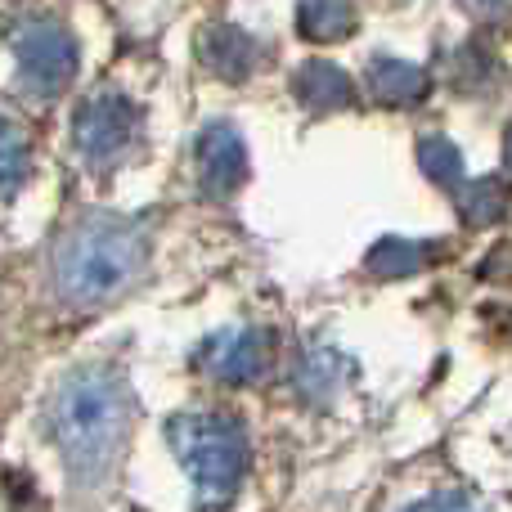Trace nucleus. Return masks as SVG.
Instances as JSON below:
<instances>
[{
	"instance_id": "1",
	"label": "nucleus",
	"mask_w": 512,
	"mask_h": 512,
	"mask_svg": "<svg viewBox=\"0 0 512 512\" xmlns=\"http://www.w3.org/2000/svg\"><path fill=\"white\" fill-rule=\"evenodd\" d=\"M131 423V396L122 378L104 364L68 373L50 400V432L59 441V454L77 481H104L117 463Z\"/></svg>"
},
{
	"instance_id": "2",
	"label": "nucleus",
	"mask_w": 512,
	"mask_h": 512,
	"mask_svg": "<svg viewBox=\"0 0 512 512\" xmlns=\"http://www.w3.org/2000/svg\"><path fill=\"white\" fill-rule=\"evenodd\" d=\"M144 230L126 216L95 212L77 221L54 248V288L72 306H99L117 297L144 265Z\"/></svg>"
},
{
	"instance_id": "3",
	"label": "nucleus",
	"mask_w": 512,
	"mask_h": 512,
	"mask_svg": "<svg viewBox=\"0 0 512 512\" xmlns=\"http://www.w3.org/2000/svg\"><path fill=\"white\" fill-rule=\"evenodd\" d=\"M171 450L185 463L203 508H221L248 472V436L225 414H180L167 427Z\"/></svg>"
},
{
	"instance_id": "4",
	"label": "nucleus",
	"mask_w": 512,
	"mask_h": 512,
	"mask_svg": "<svg viewBox=\"0 0 512 512\" xmlns=\"http://www.w3.org/2000/svg\"><path fill=\"white\" fill-rule=\"evenodd\" d=\"M14 59L27 90L54 95L77 72V41H72L68 27L50 23V18H27V23L14 27Z\"/></svg>"
},
{
	"instance_id": "5",
	"label": "nucleus",
	"mask_w": 512,
	"mask_h": 512,
	"mask_svg": "<svg viewBox=\"0 0 512 512\" xmlns=\"http://www.w3.org/2000/svg\"><path fill=\"white\" fill-rule=\"evenodd\" d=\"M135 135V104L122 99L117 90H99L72 117V144H77L81 158L90 162H108L131 144Z\"/></svg>"
},
{
	"instance_id": "6",
	"label": "nucleus",
	"mask_w": 512,
	"mask_h": 512,
	"mask_svg": "<svg viewBox=\"0 0 512 512\" xmlns=\"http://www.w3.org/2000/svg\"><path fill=\"white\" fill-rule=\"evenodd\" d=\"M198 360H203V369L212 373L216 382L243 387V382L265 373V364H270V342H265V333H256V328H225V333L207 337Z\"/></svg>"
},
{
	"instance_id": "7",
	"label": "nucleus",
	"mask_w": 512,
	"mask_h": 512,
	"mask_svg": "<svg viewBox=\"0 0 512 512\" xmlns=\"http://www.w3.org/2000/svg\"><path fill=\"white\" fill-rule=\"evenodd\" d=\"M198 176H203V189L216 198L234 194V189L248 180V144L234 126L216 122L198 135Z\"/></svg>"
},
{
	"instance_id": "8",
	"label": "nucleus",
	"mask_w": 512,
	"mask_h": 512,
	"mask_svg": "<svg viewBox=\"0 0 512 512\" xmlns=\"http://www.w3.org/2000/svg\"><path fill=\"white\" fill-rule=\"evenodd\" d=\"M198 50H203L207 68L225 81H243L256 63H261V45H256L243 27H230V23L207 27L203 41H198Z\"/></svg>"
},
{
	"instance_id": "9",
	"label": "nucleus",
	"mask_w": 512,
	"mask_h": 512,
	"mask_svg": "<svg viewBox=\"0 0 512 512\" xmlns=\"http://www.w3.org/2000/svg\"><path fill=\"white\" fill-rule=\"evenodd\" d=\"M292 95L301 99V108H310V113H333V108H346L355 99L351 90V77H346L337 63H301L297 77H292Z\"/></svg>"
},
{
	"instance_id": "10",
	"label": "nucleus",
	"mask_w": 512,
	"mask_h": 512,
	"mask_svg": "<svg viewBox=\"0 0 512 512\" xmlns=\"http://www.w3.org/2000/svg\"><path fill=\"white\" fill-rule=\"evenodd\" d=\"M369 86L382 104H418L427 95V72L414 68L405 59H373L369 68Z\"/></svg>"
},
{
	"instance_id": "11",
	"label": "nucleus",
	"mask_w": 512,
	"mask_h": 512,
	"mask_svg": "<svg viewBox=\"0 0 512 512\" xmlns=\"http://www.w3.org/2000/svg\"><path fill=\"white\" fill-rule=\"evenodd\" d=\"M297 27L310 41H342L355 27V9L337 5V0H306V5L297 9Z\"/></svg>"
},
{
	"instance_id": "12",
	"label": "nucleus",
	"mask_w": 512,
	"mask_h": 512,
	"mask_svg": "<svg viewBox=\"0 0 512 512\" xmlns=\"http://www.w3.org/2000/svg\"><path fill=\"white\" fill-rule=\"evenodd\" d=\"M342 373H346V364H342V355H333V351H306L301 355V364H297V387L306 391L310 400H324V396H333V387L342 382Z\"/></svg>"
},
{
	"instance_id": "13",
	"label": "nucleus",
	"mask_w": 512,
	"mask_h": 512,
	"mask_svg": "<svg viewBox=\"0 0 512 512\" xmlns=\"http://www.w3.org/2000/svg\"><path fill=\"white\" fill-rule=\"evenodd\" d=\"M364 265H369V274H378V279H405V274H414L418 265H423V248L409 239H382L369 248Z\"/></svg>"
},
{
	"instance_id": "14",
	"label": "nucleus",
	"mask_w": 512,
	"mask_h": 512,
	"mask_svg": "<svg viewBox=\"0 0 512 512\" xmlns=\"http://www.w3.org/2000/svg\"><path fill=\"white\" fill-rule=\"evenodd\" d=\"M418 167L436 180V185H459L463 180V153L441 135H423L418 140Z\"/></svg>"
},
{
	"instance_id": "15",
	"label": "nucleus",
	"mask_w": 512,
	"mask_h": 512,
	"mask_svg": "<svg viewBox=\"0 0 512 512\" xmlns=\"http://www.w3.org/2000/svg\"><path fill=\"white\" fill-rule=\"evenodd\" d=\"M459 212H463V221L468 225H495L499 216L508 212V198H504V189H499L495 180H477V185L463 189Z\"/></svg>"
},
{
	"instance_id": "16",
	"label": "nucleus",
	"mask_w": 512,
	"mask_h": 512,
	"mask_svg": "<svg viewBox=\"0 0 512 512\" xmlns=\"http://www.w3.org/2000/svg\"><path fill=\"white\" fill-rule=\"evenodd\" d=\"M0 153H5V194H14L23 185V135L14 122H5V131H0Z\"/></svg>"
},
{
	"instance_id": "17",
	"label": "nucleus",
	"mask_w": 512,
	"mask_h": 512,
	"mask_svg": "<svg viewBox=\"0 0 512 512\" xmlns=\"http://www.w3.org/2000/svg\"><path fill=\"white\" fill-rule=\"evenodd\" d=\"M405 512H486L472 495L463 490H450V495H436V499H423V504H409Z\"/></svg>"
},
{
	"instance_id": "18",
	"label": "nucleus",
	"mask_w": 512,
	"mask_h": 512,
	"mask_svg": "<svg viewBox=\"0 0 512 512\" xmlns=\"http://www.w3.org/2000/svg\"><path fill=\"white\" fill-rule=\"evenodd\" d=\"M9 495H14V512H27L32 504H41V495H36V490H27L23 472H9Z\"/></svg>"
},
{
	"instance_id": "19",
	"label": "nucleus",
	"mask_w": 512,
	"mask_h": 512,
	"mask_svg": "<svg viewBox=\"0 0 512 512\" xmlns=\"http://www.w3.org/2000/svg\"><path fill=\"white\" fill-rule=\"evenodd\" d=\"M504 162H508V171H512V126L504 131Z\"/></svg>"
}]
</instances>
